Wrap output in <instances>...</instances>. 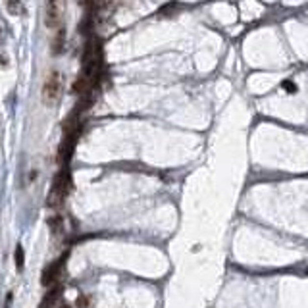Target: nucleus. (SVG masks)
<instances>
[{
  "mask_svg": "<svg viewBox=\"0 0 308 308\" xmlns=\"http://www.w3.org/2000/svg\"><path fill=\"white\" fill-rule=\"evenodd\" d=\"M62 293H64L62 283H56V285L48 287V289H46V295L43 297V302H41V308H54L56 304L60 302Z\"/></svg>",
  "mask_w": 308,
  "mask_h": 308,
  "instance_id": "obj_6",
  "label": "nucleus"
},
{
  "mask_svg": "<svg viewBox=\"0 0 308 308\" xmlns=\"http://www.w3.org/2000/svg\"><path fill=\"white\" fill-rule=\"evenodd\" d=\"M79 137H81V121L77 118L75 110L69 116L66 125H64V137H62V143H60V148H58V164H60V168H69V160L73 156Z\"/></svg>",
  "mask_w": 308,
  "mask_h": 308,
  "instance_id": "obj_1",
  "label": "nucleus"
},
{
  "mask_svg": "<svg viewBox=\"0 0 308 308\" xmlns=\"http://www.w3.org/2000/svg\"><path fill=\"white\" fill-rule=\"evenodd\" d=\"M54 308H71V306H66V304H56Z\"/></svg>",
  "mask_w": 308,
  "mask_h": 308,
  "instance_id": "obj_12",
  "label": "nucleus"
},
{
  "mask_svg": "<svg viewBox=\"0 0 308 308\" xmlns=\"http://www.w3.org/2000/svg\"><path fill=\"white\" fill-rule=\"evenodd\" d=\"M62 223H64L62 216H54V218H50V220H48V225H50L52 233H60V231H62Z\"/></svg>",
  "mask_w": 308,
  "mask_h": 308,
  "instance_id": "obj_9",
  "label": "nucleus"
},
{
  "mask_svg": "<svg viewBox=\"0 0 308 308\" xmlns=\"http://www.w3.org/2000/svg\"><path fill=\"white\" fill-rule=\"evenodd\" d=\"M77 308H89V298L85 297V295H79L77 297Z\"/></svg>",
  "mask_w": 308,
  "mask_h": 308,
  "instance_id": "obj_10",
  "label": "nucleus"
},
{
  "mask_svg": "<svg viewBox=\"0 0 308 308\" xmlns=\"http://www.w3.org/2000/svg\"><path fill=\"white\" fill-rule=\"evenodd\" d=\"M69 187H71L69 168H60V172L56 174L54 181H52V187H50V193H48V198H46V204L50 208H58L66 200Z\"/></svg>",
  "mask_w": 308,
  "mask_h": 308,
  "instance_id": "obj_2",
  "label": "nucleus"
},
{
  "mask_svg": "<svg viewBox=\"0 0 308 308\" xmlns=\"http://www.w3.org/2000/svg\"><path fill=\"white\" fill-rule=\"evenodd\" d=\"M6 8H8V12L14 14V16H20L23 12L22 0H6Z\"/></svg>",
  "mask_w": 308,
  "mask_h": 308,
  "instance_id": "obj_8",
  "label": "nucleus"
},
{
  "mask_svg": "<svg viewBox=\"0 0 308 308\" xmlns=\"http://www.w3.org/2000/svg\"><path fill=\"white\" fill-rule=\"evenodd\" d=\"M14 260H16V268H18V272H22L23 266H25V251H23L22 243H18V245H16V251H14Z\"/></svg>",
  "mask_w": 308,
  "mask_h": 308,
  "instance_id": "obj_7",
  "label": "nucleus"
},
{
  "mask_svg": "<svg viewBox=\"0 0 308 308\" xmlns=\"http://www.w3.org/2000/svg\"><path fill=\"white\" fill-rule=\"evenodd\" d=\"M67 0H46V10H44V23L46 27L56 29L62 25L64 14H66Z\"/></svg>",
  "mask_w": 308,
  "mask_h": 308,
  "instance_id": "obj_5",
  "label": "nucleus"
},
{
  "mask_svg": "<svg viewBox=\"0 0 308 308\" xmlns=\"http://www.w3.org/2000/svg\"><path fill=\"white\" fill-rule=\"evenodd\" d=\"M67 260H69V253H62L56 260H52L50 264L44 268L43 274H41V285L44 289L56 285L60 281V277H62V274H64V270H66L67 266Z\"/></svg>",
  "mask_w": 308,
  "mask_h": 308,
  "instance_id": "obj_3",
  "label": "nucleus"
},
{
  "mask_svg": "<svg viewBox=\"0 0 308 308\" xmlns=\"http://www.w3.org/2000/svg\"><path fill=\"white\" fill-rule=\"evenodd\" d=\"M62 91H64V77L60 71H50L46 79H44L43 83V91H41V95H43V102L44 104H54L60 100L62 97Z\"/></svg>",
  "mask_w": 308,
  "mask_h": 308,
  "instance_id": "obj_4",
  "label": "nucleus"
},
{
  "mask_svg": "<svg viewBox=\"0 0 308 308\" xmlns=\"http://www.w3.org/2000/svg\"><path fill=\"white\" fill-rule=\"evenodd\" d=\"M283 89H285V91H289V93H295V91H297V87H295L291 81H285V83H283Z\"/></svg>",
  "mask_w": 308,
  "mask_h": 308,
  "instance_id": "obj_11",
  "label": "nucleus"
}]
</instances>
